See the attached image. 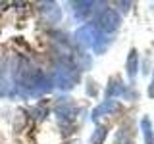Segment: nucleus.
Here are the masks:
<instances>
[{
    "instance_id": "f257e3e1",
    "label": "nucleus",
    "mask_w": 154,
    "mask_h": 144,
    "mask_svg": "<svg viewBox=\"0 0 154 144\" xmlns=\"http://www.w3.org/2000/svg\"><path fill=\"white\" fill-rule=\"evenodd\" d=\"M119 25H122V17L114 8L102 10L96 17V29H100L102 33H114L119 29Z\"/></svg>"
},
{
    "instance_id": "f03ea898",
    "label": "nucleus",
    "mask_w": 154,
    "mask_h": 144,
    "mask_svg": "<svg viewBox=\"0 0 154 144\" xmlns=\"http://www.w3.org/2000/svg\"><path fill=\"white\" fill-rule=\"evenodd\" d=\"M77 71L71 69V67H66V65H58L54 69V85L62 90H69L73 88L75 83H77Z\"/></svg>"
},
{
    "instance_id": "7ed1b4c3",
    "label": "nucleus",
    "mask_w": 154,
    "mask_h": 144,
    "mask_svg": "<svg viewBox=\"0 0 154 144\" xmlns=\"http://www.w3.org/2000/svg\"><path fill=\"white\" fill-rule=\"evenodd\" d=\"M75 40L79 46L83 48H91L94 46V42L98 40V29H96L94 23H85L75 31Z\"/></svg>"
},
{
    "instance_id": "20e7f679",
    "label": "nucleus",
    "mask_w": 154,
    "mask_h": 144,
    "mask_svg": "<svg viewBox=\"0 0 154 144\" xmlns=\"http://www.w3.org/2000/svg\"><path fill=\"white\" fill-rule=\"evenodd\" d=\"M118 110H119V102H118V100H104L102 104H98L93 110V119L106 117V115H110V113H116Z\"/></svg>"
},
{
    "instance_id": "39448f33",
    "label": "nucleus",
    "mask_w": 154,
    "mask_h": 144,
    "mask_svg": "<svg viewBox=\"0 0 154 144\" xmlns=\"http://www.w3.org/2000/svg\"><path fill=\"white\" fill-rule=\"evenodd\" d=\"M41 14L48 23H58L60 21V16H62L60 6L54 4V2H42L41 4Z\"/></svg>"
},
{
    "instance_id": "423d86ee",
    "label": "nucleus",
    "mask_w": 154,
    "mask_h": 144,
    "mask_svg": "<svg viewBox=\"0 0 154 144\" xmlns=\"http://www.w3.org/2000/svg\"><path fill=\"white\" fill-rule=\"evenodd\" d=\"M75 112H77V108L73 104H69V102H60L56 106V117H58L60 123L71 121V119L75 117Z\"/></svg>"
},
{
    "instance_id": "0eeeda50",
    "label": "nucleus",
    "mask_w": 154,
    "mask_h": 144,
    "mask_svg": "<svg viewBox=\"0 0 154 144\" xmlns=\"http://www.w3.org/2000/svg\"><path fill=\"white\" fill-rule=\"evenodd\" d=\"M137 69H139V54L135 48L129 50V56H127V62H125V71H127V77L129 81H135V77H137Z\"/></svg>"
},
{
    "instance_id": "6e6552de",
    "label": "nucleus",
    "mask_w": 154,
    "mask_h": 144,
    "mask_svg": "<svg viewBox=\"0 0 154 144\" xmlns=\"http://www.w3.org/2000/svg\"><path fill=\"white\" fill-rule=\"evenodd\" d=\"M122 96H125V85L122 83V79H112L110 86L106 88V100L122 98Z\"/></svg>"
},
{
    "instance_id": "1a4fd4ad",
    "label": "nucleus",
    "mask_w": 154,
    "mask_h": 144,
    "mask_svg": "<svg viewBox=\"0 0 154 144\" xmlns=\"http://www.w3.org/2000/svg\"><path fill=\"white\" fill-rule=\"evenodd\" d=\"M69 6L73 10V16L77 19H85L91 12H93V6H96V2H71Z\"/></svg>"
},
{
    "instance_id": "9d476101",
    "label": "nucleus",
    "mask_w": 154,
    "mask_h": 144,
    "mask_svg": "<svg viewBox=\"0 0 154 144\" xmlns=\"http://www.w3.org/2000/svg\"><path fill=\"white\" fill-rule=\"evenodd\" d=\"M141 129H143V136H144V144H154V129L148 117L141 119Z\"/></svg>"
},
{
    "instance_id": "9b49d317",
    "label": "nucleus",
    "mask_w": 154,
    "mask_h": 144,
    "mask_svg": "<svg viewBox=\"0 0 154 144\" xmlns=\"http://www.w3.org/2000/svg\"><path fill=\"white\" fill-rule=\"evenodd\" d=\"M108 136V127H96L93 136H91V144H102Z\"/></svg>"
},
{
    "instance_id": "f8f14e48",
    "label": "nucleus",
    "mask_w": 154,
    "mask_h": 144,
    "mask_svg": "<svg viewBox=\"0 0 154 144\" xmlns=\"http://www.w3.org/2000/svg\"><path fill=\"white\" fill-rule=\"evenodd\" d=\"M116 144H133V138H131V134H129L127 129H122V131L118 133V136H116Z\"/></svg>"
},
{
    "instance_id": "ddd939ff",
    "label": "nucleus",
    "mask_w": 154,
    "mask_h": 144,
    "mask_svg": "<svg viewBox=\"0 0 154 144\" xmlns=\"http://www.w3.org/2000/svg\"><path fill=\"white\" fill-rule=\"evenodd\" d=\"M146 94H148V98H154V73H152V81H150V85H148Z\"/></svg>"
},
{
    "instance_id": "4468645a",
    "label": "nucleus",
    "mask_w": 154,
    "mask_h": 144,
    "mask_svg": "<svg viewBox=\"0 0 154 144\" xmlns=\"http://www.w3.org/2000/svg\"><path fill=\"white\" fill-rule=\"evenodd\" d=\"M118 6H119V10H122V12H127L129 6H133V4H131V2H118Z\"/></svg>"
},
{
    "instance_id": "2eb2a0df",
    "label": "nucleus",
    "mask_w": 154,
    "mask_h": 144,
    "mask_svg": "<svg viewBox=\"0 0 154 144\" xmlns=\"http://www.w3.org/2000/svg\"><path fill=\"white\" fill-rule=\"evenodd\" d=\"M152 6H154V4H152Z\"/></svg>"
}]
</instances>
